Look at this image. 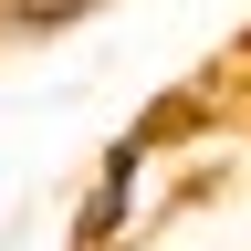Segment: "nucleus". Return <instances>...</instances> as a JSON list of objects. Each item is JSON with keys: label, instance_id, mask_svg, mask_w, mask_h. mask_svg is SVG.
I'll list each match as a JSON object with an SVG mask.
<instances>
[{"label": "nucleus", "instance_id": "1", "mask_svg": "<svg viewBox=\"0 0 251 251\" xmlns=\"http://www.w3.org/2000/svg\"><path fill=\"white\" fill-rule=\"evenodd\" d=\"M188 178H199V157H188V136L168 115L126 126L105 147V168H94V188H84V209H74V251H147L178 220Z\"/></svg>", "mask_w": 251, "mask_h": 251}]
</instances>
